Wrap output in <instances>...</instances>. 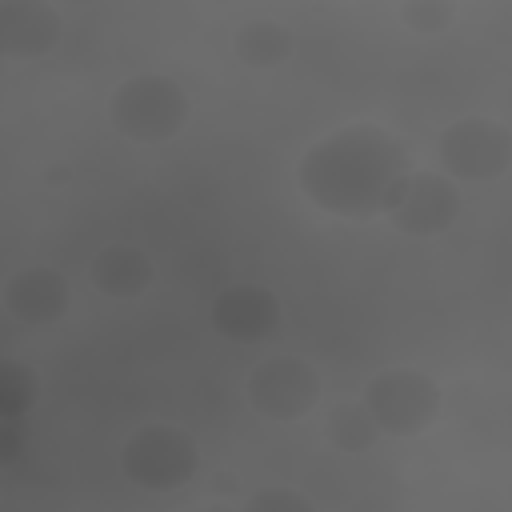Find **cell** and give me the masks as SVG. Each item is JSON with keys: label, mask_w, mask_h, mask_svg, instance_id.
Returning a JSON list of instances; mask_svg holds the SVG:
<instances>
[{"label": "cell", "mask_w": 512, "mask_h": 512, "mask_svg": "<svg viewBox=\"0 0 512 512\" xmlns=\"http://www.w3.org/2000/svg\"><path fill=\"white\" fill-rule=\"evenodd\" d=\"M324 436L340 448V452H364L380 440V428L376 420L368 416L364 404H336L324 420Z\"/></svg>", "instance_id": "cell-13"}, {"label": "cell", "mask_w": 512, "mask_h": 512, "mask_svg": "<svg viewBox=\"0 0 512 512\" xmlns=\"http://www.w3.org/2000/svg\"><path fill=\"white\" fill-rule=\"evenodd\" d=\"M440 160L456 180H496L512 160V136L500 120L468 116L444 128Z\"/></svg>", "instance_id": "cell-6"}, {"label": "cell", "mask_w": 512, "mask_h": 512, "mask_svg": "<svg viewBox=\"0 0 512 512\" xmlns=\"http://www.w3.org/2000/svg\"><path fill=\"white\" fill-rule=\"evenodd\" d=\"M236 52H240L244 64L272 68V64L288 60L292 36H288V28L276 24V20H248V24H240V32H236Z\"/></svg>", "instance_id": "cell-12"}, {"label": "cell", "mask_w": 512, "mask_h": 512, "mask_svg": "<svg viewBox=\"0 0 512 512\" xmlns=\"http://www.w3.org/2000/svg\"><path fill=\"white\" fill-rule=\"evenodd\" d=\"M360 404L368 408V416L376 420L380 432L416 436V432H424L436 420L440 388H436L432 376H424L416 368H388V372L368 380Z\"/></svg>", "instance_id": "cell-4"}, {"label": "cell", "mask_w": 512, "mask_h": 512, "mask_svg": "<svg viewBox=\"0 0 512 512\" xmlns=\"http://www.w3.org/2000/svg\"><path fill=\"white\" fill-rule=\"evenodd\" d=\"M64 32V20L44 0H0V56L36 60Z\"/></svg>", "instance_id": "cell-9"}, {"label": "cell", "mask_w": 512, "mask_h": 512, "mask_svg": "<svg viewBox=\"0 0 512 512\" xmlns=\"http://www.w3.org/2000/svg\"><path fill=\"white\" fill-rule=\"evenodd\" d=\"M4 308L24 324H52L68 308V280L56 268H24L4 284Z\"/></svg>", "instance_id": "cell-10"}, {"label": "cell", "mask_w": 512, "mask_h": 512, "mask_svg": "<svg viewBox=\"0 0 512 512\" xmlns=\"http://www.w3.org/2000/svg\"><path fill=\"white\" fill-rule=\"evenodd\" d=\"M40 396V380L20 360H0V420H20L32 412Z\"/></svg>", "instance_id": "cell-14"}, {"label": "cell", "mask_w": 512, "mask_h": 512, "mask_svg": "<svg viewBox=\"0 0 512 512\" xmlns=\"http://www.w3.org/2000/svg\"><path fill=\"white\" fill-rule=\"evenodd\" d=\"M244 512H316V508L296 488H260L256 496H248Z\"/></svg>", "instance_id": "cell-15"}, {"label": "cell", "mask_w": 512, "mask_h": 512, "mask_svg": "<svg viewBox=\"0 0 512 512\" xmlns=\"http://www.w3.org/2000/svg\"><path fill=\"white\" fill-rule=\"evenodd\" d=\"M248 400L268 420H300L320 404V372L304 356H268L248 376Z\"/></svg>", "instance_id": "cell-5"}, {"label": "cell", "mask_w": 512, "mask_h": 512, "mask_svg": "<svg viewBox=\"0 0 512 512\" xmlns=\"http://www.w3.org/2000/svg\"><path fill=\"white\" fill-rule=\"evenodd\" d=\"M212 328L240 344L268 340L280 328V300L260 284H232L212 300Z\"/></svg>", "instance_id": "cell-8"}, {"label": "cell", "mask_w": 512, "mask_h": 512, "mask_svg": "<svg viewBox=\"0 0 512 512\" xmlns=\"http://www.w3.org/2000/svg\"><path fill=\"white\" fill-rule=\"evenodd\" d=\"M108 112L120 136L140 144H160L188 124V96L168 76H132L112 92Z\"/></svg>", "instance_id": "cell-2"}, {"label": "cell", "mask_w": 512, "mask_h": 512, "mask_svg": "<svg viewBox=\"0 0 512 512\" xmlns=\"http://www.w3.org/2000/svg\"><path fill=\"white\" fill-rule=\"evenodd\" d=\"M200 512H224V508H200Z\"/></svg>", "instance_id": "cell-18"}, {"label": "cell", "mask_w": 512, "mask_h": 512, "mask_svg": "<svg viewBox=\"0 0 512 512\" xmlns=\"http://www.w3.org/2000/svg\"><path fill=\"white\" fill-rule=\"evenodd\" d=\"M456 216H460V192L440 172H412L400 188V200L388 212V220L408 236L444 232Z\"/></svg>", "instance_id": "cell-7"}, {"label": "cell", "mask_w": 512, "mask_h": 512, "mask_svg": "<svg viewBox=\"0 0 512 512\" xmlns=\"http://www.w3.org/2000/svg\"><path fill=\"white\" fill-rule=\"evenodd\" d=\"M20 456V432L12 428V420H0V468L12 464Z\"/></svg>", "instance_id": "cell-17"}, {"label": "cell", "mask_w": 512, "mask_h": 512, "mask_svg": "<svg viewBox=\"0 0 512 512\" xmlns=\"http://www.w3.org/2000/svg\"><path fill=\"white\" fill-rule=\"evenodd\" d=\"M448 16H452V8H444V4H416V8H404V20L416 24L420 32H436Z\"/></svg>", "instance_id": "cell-16"}, {"label": "cell", "mask_w": 512, "mask_h": 512, "mask_svg": "<svg viewBox=\"0 0 512 512\" xmlns=\"http://www.w3.org/2000/svg\"><path fill=\"white\" fill-rule=\"evenodd\" d=\"M200 464L196 440L176 424H144L128 436L120 452L124 476L144 492H176L192 480Z\"/></svg>", "instance_id": "cell-3"}, {"label": "cell", "mask_w": 512, "mask_h": 512, "mask_svg": "<svg viewBox=\"0 0 512 512\" xmlns=\"http://www.w3.org/2000/svg\"><path fill=\"white\" fill-rule=\"evenodd\" d=\"M152 276H156L152 260L140 248H128V244H108L92 260V284L104 296H116V300H132V296L148 292Z\"/></svg>", "instance_id": "cell-11"}, {"label": "cell", "mask_w": 512, "mask_h": 512, "mask_svg": "<svg viewBox=\"0 0 512 512\" xmlns=\"http://www.w3.org/2000/svg\"><path fill=\"white\" fill-rule=\"evenodd\" d=\"M408 176L412 160L404 144L376 124L336 128L332 136L316 140L296 168L304 196L344 220L388 216Z\"/></svg>", "instance_id": "cell-1"}]
</instances>
